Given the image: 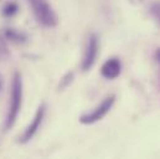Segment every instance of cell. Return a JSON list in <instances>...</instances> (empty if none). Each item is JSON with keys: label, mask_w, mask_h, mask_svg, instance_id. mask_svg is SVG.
Here are the masks:
<instances>
[{"label": "cell", "mask_w": 160, "mask_h": 159, "mask_svg": "<svg viewBox=\"0 0 160 159\" xmlns=\"http://www.w3.org/2000/svg\"><path fill=\"white\" fill-rule=\"evenodd\" d=\"M21 101H22V82L20 74H15L12 80V88H11V98H10V106L9 112L5 122V128L9 129L14 126L15 121L18 118V115L21 108Z\"/></svg>", "instance_id": "6da1fadb"}, {"label": "cell", "mask_w": 160, "mask_h": 159, "mask_svg": "<svg viewBox=\"0 0 160 159\" xmlns=\"http://www.w3.org/2000/svg\"><path fill=\"white\" fill-rule=\"evenodd\" d=\"M38 21L47 28H55L58 23L56 13L46 0H29Z\"/></svg>", "instance_id": "7a4b0ae2"}, {"label": "cell", "mask_w": 160, "mask_h": 159, "mask_svg": "<svg viewBox=\"0 0 160 159\" xmlns=\"http://www.w3.org/2000/svg\"><path fill=\"white\" fill-rule=\"evenodd\" d=\"M114 101H116V96L114 95H111V96L106 97L92 112L82 115L80 117V122L83 123V124H93V123L101 121L104 116H107V113L112 110V107L114 105Z\"/></svg>", "instance_id": "3957f363"}, {"label": "cell", "mask_w": 160, "mask_h": 159, "mask_svg": "<svg viewBox=\"0 0 160 159\" xmlns=\"http://www.w3.org/2000/svg\"><path fill=\"white\" fill-rule=\"evenodd\" d=\"M98 39L96 35H91L88 38L87 41V46L84 49V52H83V59H82V64H81V67L83 71H88L91 70V67L94 65L96 62V59H97V55H98Z\"/></svg>", "instance_id": "277c9868"}, {"label": "cell", "mask_w": 160, "mask_h": 159, "mask_svg": "<svg viewBox=\"0 0 160 159\" xmlns=\"http://www.w3.org/2000/svg\"><path fill=\"white\" fill-rule=\"evenodd\" d=\"M45 113H46V106H45V105H41L40 107H39V110H38V112H36V115H35V117H34V119H32V122H31V123L29 124V127L25 129V132H24V134H22V137H21V139H20L21 143L29 142V141L36 134V132L39 131L41 123H42V121H43Z\"/></svg>", "instance_id": "5b68a950"}, {"label": "cell", "mask_w": 160, "mask_h": 159, "mask_svg": "<svg viewBox=\"0 0 160 159\" xmlns=\"http://www.w3.org/2000/svg\"><path fill=\"white\" fill-rule=\"evenodd\" d=\"M122 71V65L120 61L117 59H109L107 60L102 69H101V75L107 80H113L116 77H118Z\"/></svg>", "instance_id": "8992f818"}, {"label": "cell", "mask_w": 160, "mask_h": 159, "mask_svg": "<svg viewBox=\"0 0 160 159\" xmlns=\"http://www.w3.org/2000/svg\"><path fill=\"white\" fill-rule=\"evenodd\" d=\"M18 10H19L18 4L10 1V3H8V4L4 6V9H2V15L6 16V18H11V16H14V15L18 13Z\"/></svg>", "instance_id": "52a82bcc"}, {"label": "cell", "mask_w": 160, "mask_h": 159, "mask_svg": "<svg viewBox=\"0 0 160 159\" xmlns=\"http://www.w3.org/2000/svg\"><path fill=\"white\" fill-rule=\"evenodd\" d=\"M150 14L153 15V18L158 21V24L160 25V1H155L150 6Z\"/></svg>", "instance_id": "ba28073f"}, {"label": "cell", "mask_w": 160, "mask_h": 159, "mask_svg": "<svg viewBox=\"0 0 160 159\" xmlns=\"http://www.w3.org/2000/svg\"><path fill=\"white\" fill-rule=\"evenodd\" d=\"M73 80V72H68L63 79L61 80V83H60V87L61 88H66Z\"/></svg>", "instance_id": "9c48e42d"}, {"label": "cell", "mask_w": 160, "mask_h": 159, "mask_svg": "<svg viewBox=\"0 0 160 159\" xmlns=\"http://www.w3.org/2000/svg\"><path fill=\"white\" fill-rule=\"evenodd\" d=\"M5 35H6V38L14 40V41H22V40H24L20 34H18V33L14 31V30H6V31H5Z\"/></svg>", "instance_id": "30bf717a"}, {"label": "cell", "mask_w": 160, "mask_h": 159, "mask_svg": "<svg viewBox=\"0 0 160 159\" xmlns=\"http://www.w3.org/2000/svg\"><path fill=\"white\" fill-rule=\"evenodd\" d=\"M0 54H8V46L1 39H0Z\"/></svg>", "instance_id": "8fae6325"}, {"label": "cell", "mask_w": 160, "mask_h": 159, "mask_svg": "<svg viewBox=\"0 0 160 159\" xmlns=\"http://www.w3.org/2000/svg\"><path fill=\"white\" fill-rule=\"evenodd\" d=\"M154 57H155V60L158 61L160 64V47L159 49H157V51H155V55H154Z\"/></svg>", "instance_id": "7c38bea8"}, {"label": "cell", "mask_w": 160, "mask_h": 159, "mask_svg": "<svg viewBox=\"0 0 160 159\" xmlns=\"http://www.w3.org/2000/svg\"><path fill=\"white\" fill-rule=\"evenodd\" d=\"M0 90H1V80H0Z\"/></svg>", "instance_id": "4fadbf2b"}]
</instances>
